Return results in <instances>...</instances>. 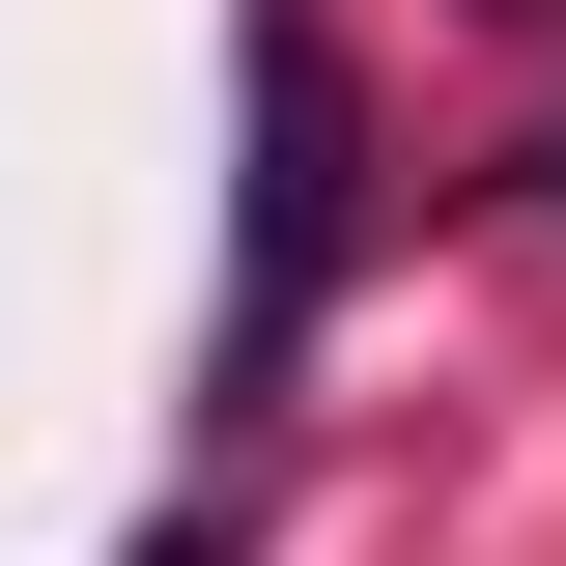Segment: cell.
<instances>
[{"instance_id":"cell-1","label":"cell","mask_w":566,"mask_h":566,"mask_svg":"<svg viewBox=\"0 0 566 566\" xmlns=\"http://www.w3.org/2000/svg\"><path fill=\"white\" fill-rule=\"evenodd\" d=\"M340 57H312V0H255V170H227V397L312 340V283H340Z\"/></svg>"},{"instance_id":"cell-2","label":"cell","mask_w":566,"mask_h":566,"mask_svg":"<svg viewBox=\"0 0 566 566\" xmlns=\"http://www.w3.org/2000/svg\"><path fill=\"white\" fill-rule=\"evenodd\" d=\"M114 566H199V538H114Z\"/></svg>"},{"instance_id":"cell-3","label":"cell","mask_w":566,"mask_h":566,"mask_svg":"<svg viewBox=\"0 0 566 566\" xmlns=\"http://www.w3.org/2000/svg\"><path fill=\"white\" fill-rule=\"evenodd\" d=\"M538 170H566V142H538Z\"/></svg>"}]
</instances>
